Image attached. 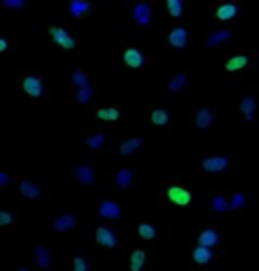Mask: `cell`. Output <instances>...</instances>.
<instances>
[{"mask_svg": "<svg viewBox=\"0 0 259 271\" xmlns=\"http://www.w3.org/2000/svg\"><path fill=\"white\" fill-rule=\"evenodd\" d=\"M103 144H105V136L103 134H94L87 138V146H89L91 150H99Z\"/></svg>", "mask_w": 259, "mask_h": 271, "instance_id": "836d02e7", "label": "cell"}, {"mask_svg": "<svg viewBox=\"0 0 259 271\" xmlns=\"http://www.w3.org/2000/svg\"><path fill=\"white\" fill-rule=\"evenodd\" d=\"M96 118L105 120V122H116L120 118V109L118 107H101L96 111Z\"/></svg>", "mask_w": 259, "mask_h": 271, "instance_id": "d4e9b609", "label": "cell"}, {"mask_svg": "<svg viewBox=\"0 0 259 271\" xmlns=\"http://www.w3.org/2000/svg\"><path fill=\"white\" fill-rule=\"evenodd\" d=\"M75 100L79 103H89L94 100V89H91V85L89 87H83V89H77V93H75Z\"/></svg>", "mask_w": 259, "mask_h": 271, "instance_id": "1f68e13d", "label": "cell"}, {"mask_svg": "<svg viewBox=\"0 0 259 271\" xmlns=\"http://www.w3.org/2000/svg\"><path fill=\"white\" fill-rule=\"evenodd\" d=\"M91 8H94V4L87 0H71L69 2V12L73 18H83Z\"/></svg>", "mask_w": 259, "mask_h": 271, "instance_id": "8fae6325", "label": "cell"}, {"mask_svg": "<svg viewBox=\"0 0 259 271\" xmlns=\"http://www.w3.org/2000/svg\"><path fill=\"white\" fill-rule=\"evenodd\" d=\"M2 6H6V8H23L25 2H23V0H4Z\"/></svg>", "mask_w": 259, "mask_h": 271, "instance_id": "8d00e7d4", "label": "cell"}, {"mask_svg": "<svg viewBox=\"0 0 259 271\" xmlns=\"http://www.w3.org/2000/svg\"><path fill=\"white\" fill-rule=\"evenodd\" d=\"M51 38H53V43H55L57 47H61V49H75V47H77L75 36H71L69 31L63 29V27H53V29H51Z\"/></svg>", "mask_w": 259, "mask_h": 271, "instance_id": "7a4b0ae2", "label": "cell"}, {"mask_svg": "<svg viewBox=\"0 0 259 271\" xmlns=\"http://www.w3.org/2000/svg\"><path fill=\"white\" fill-rule=\"evenodd\" d=\"M247 63H249V57L247 55H235V57H231L229 61H227V71H241L243 67H247Z\"/></svg>", "mask_w": 259, "mask_h": 271, "instance_id": "603a6c76", "label": "cell"}, {"mask_svg": "<svg viewBox=\"0 0 259 271\" xmlns=\"http://www.w3.org/2000/svg\"><path fill=\"white\" fill-rule=\"evenodd\" d=\"M211 206H213V210H217V212H227V210H231V206L227 203L225 197H215L213 201H211Z\"/></svg>", "mask_w": 259, "mask_h": 271, "instance_id": "d6a6232c", "label": "cell"}, {"mask_svg": "<svg viewBox=\"0 0 259 271\" xmlns=\"http://www.w3.org/2000/svg\"><path fill=\"white\" fill-rule=\"evenodd\" d=\"M213 259H215V253H213L211 247H202V245H198V247L193 251V261L194 263H198V265L211 263Z\"/></svg>", "mask_w": 259, "mask_h": 271, "instance_id": "2e32d148", "label": "cell"}, {"mask_svg": "<svg viewBox=\"0 0 259 271\" xmlns=\"http://www.w3.org/2000/svg\"><path fill=\"white\" fill-rule=\"evenodd\" d=\"M219 241H221V237H219V233L215 229H205L198 235V245H202V247H215Z\"/></svg>", "mask_w": 259, "mask_h": 271, "instance_id": "ffe728a7", "label": "cell"}, {"mask_svg": "<svg viewBox=\"0 0 259 271\" xmlns=\"http://www.w3.org/2000/svg\"><path fill=\"white\" fill-rule=\"evenodd\" d=\"M239 109H241V113L245 115L247 122H253V120H255V111H257V100L251 98V95L243 98V102H241V105H239Z\"/></svg>", "mask_w": 259, "mask_h": 271, "instance_id": "9a60e30c", "label": "cell"}, {"mask_svg": "<svg viewBox=\"0 0 259 271\" xmlns=\"http://www.w3.org/2000/svg\"><path fill=\"white\" fill-rule=\"evenodd\" d=\"M146 267V253L142 249H136L130 257V269L132 271H142Z\"/></svg>", "mask_w": 259, "mask_h": 271, "instance_id": "7402d4cb", "label": "cell"}, {"mask_svg": "<svg viewBox=\"0 0 259 271\" xmlns=\"http://www.w3.org/2000/svg\"><path fill=\"white\" fill-rule=\"evenodd\" d=\"M187 81H189V77H187L184 73H178V75H174V77L168 81V89L174 91V93H178V91H182V87L187 85Z\"/></svg>", "mask_w": 259, "mask_h": 271, "instance_id": "484cf974", "label": "cell"}, {"mask_svg": "<svg viewBox=\"0 0 259 271\" xmlns=\"http://www.w3.org/2000/svg\"><path fill=\"white\" fill-rule=\"evenodd\" d=\"M21 195L25 199H39L41 197V188H39V184H34L31 180H23L21 182Z\"/></svg>", "mask_w": 259, "mask_h": 271, "instance_id": "44dd1931", "label": "cell"}, {"mask_svg": "<svg viewBox=\"0 0 259 271\" xmlns=\"http://www.w3.org/2000/svg\"><path fill=\"white\" fill-rule=\"evenodd\" d=\"M75 176H77V180H79L81 184H85V186H94V182H96V172H94L91 166H87V164L77 166V168H75Z\"/></svg>", "mask_w": 259, "mask_h": 271, "instance_id": "5bb4252c", "label": "cell"}, {"mask_svg": "<svg viewBox=\"0 0 259 271\" xmlns=\"http://www.w3.org/2000/svg\"><path fill=\"white\" fill-rule=\"evenodd\" d=\"M237 12H239V6H237L235 2H223V4H219V6H217L215 16H217V21L227 23V21L235 18V16H237Z\"/></svg>", "mask_w": 259, "mask_h": 271, "instance_id": "30bf717a", "label": "cell"}, {"mask_svg": "<svg viewBox=\"0 0 259 271\" xmlns=\"http://www.w3.org/2000/svg\"><path fill=\"white\" fill-rule=\"evenodd\" d=\"M215 124V111L211 107H202L196 111V128L198 130H207Z\"/></svg>", "mask_w": 259, "mask_h": 271, "instance_id": "7c38bea8", "label": "cell"}, {"mask_svg": "<svg viewBox=\"0 0 259 271\" xmlns=\"http://www.w3.org/2000/svg\"><path fill=\"white\" fill-rule=\"evenodd\" d=\"M23 89L32 100H43L45 98V85L39 75H25L23 77Z\"/></svg>", "mask_w": 259, "mask_h": 271, "instance_id": "6da1fadb", "label": "cell"}, {"mask_svg": "<svg viewBox=\"0 0 259 271\" xmlns=\"http://www.w3.org/2000/svg\"><path fill=\"white\" fill-rule=\"evenodd\" d=\"M231 36H233V31H231V29L215 31V33H211L207 36V45H209V47H217V45H221V43H227Z\"/></svg>", "mask_w": 259, "mask_h": 271, "instance_id": "d6986e66", "label": "cell"}, {"mask_svg": "<svg viewBox=\"0 0 259 271\" xmlns=\"http://www.w3.org/2000/svg\"><path fill=\"white\" fill-rule=\"evenodd\" d=\"M8 182H10V176H8V172H0V186L4 188V186H8Z\"/></svg>", "mask_w": 259, "mask_h": 271, "instance_id": "74e56055", "label": "cell"}, {"mask_svg": "<svg viewBox=\"0 0 259 271\" xmlns=\"http://www.w3.org/2000/svg\"><path fill=\"white\" fill-rule=\"evenodd\" d=\"M73 271H89V263L85 257H75L73 259Z\"/></svg>", "mask_w": 259, "mask_h": 271, "instance_id": "d590c367", "label": "cell"}, {"mask_svg": "<svg viewBox=\"0 0 259 271\" xmlns=\"http://www.w3.org/2000/svg\"><path fill=\"white\" fill-rule=\"evenodd\" d=\"M75 227V215L73 212H65L61 217H57L55 221H53V229L57 231V233H67V231H71Z\"/></svg>", "mask_w": 259, "mask_h": 271, "instance_id": "4fadbf2b", "label": "cell"}, {"mask_svg": "<svg viewBox=\"0 0 259 271\" xmlns=\"http://www.w3.org/2000/svg\"><path fill=\"white\" fill-rule=\"evenodd\" d=\"M132 178H134L132 170H130V168H122L120 172H118V176H116V182H118V186H120V188H130V184H132Z\"/></svg>", "mask_w": 259, "mask_h": 271, "instance_id": "4316f807", "label": "cell"}, {"mask_svg": "<svg viewBox=\"0 0 259 271\" xmlns=\"http://www.w3.org/2000/svg\"><path fill=\"white\" fill-rule=\"evenodd\" d=\"M245 203H247V197L243 192H235L231 197V201H229V206H231V210H239V208L245 206Z\"/></svg>", "mask_w": 259, "mask_h": 271, "instance_id": "4dcf8cb0", "label": "cell"}, {"mask_svg": "<svg viewBox=\"0 0 259 271\" xmlns=\"http://www.w3.org/2000/svg\"><path fill=\"white\" fill-rule=\"evenodd\" d=\"M99 217L107 221H118L122 217V206L118 201H103L99 204Z\"/></svg>", "mask_w": 259, "mask_h": 271, "instance_id": "52a82bcc", "label": "cell"}, {"mask_svg": "<svg viewBox=\"0 0 259 271\" xmlns=\"http://www.w3.org/2000/svg\"><path fill=\"white\" fill-rule=\"evenodd\" d=\"M189 43V29L187 27H174L170 33H168V45L172 49H184Z\"/></svg>", "mask_w": 259, "mask_h": 271, "instance_id": "5b68a950", "label": "cell"}, {"mask_svg": "<svg viewBox=\"0 0 259 271\" xmlns=\"http://www.w3.org/2000/svg\"><path fill=\"white\" fill-rule=\"evenodd\" d=\"M18 271H31V269H29V267H21Z\"/></svg>", "mask_w": 259, "mask_h": 271, "instance_id": "ab89813d", "label": "cell"}, {"mask_svg": "<svg viewBox=\"0 0 259 271\" xmlns=\"http://www.w3.org/2000/svg\"><path fill=\"white\" fill-rule=\"evenodd\" d=\"M166 8H168V12H170V16H182L184 14V4L180 2V0H168L166 2Z\"/></svg>", "mask_w": 259, "mask_h": 271, "instance_id": "f1b7e54d", "label": "cell"}, {"mask_svg": "<svg viewBox=\"0 0 259 271\" xmlns=\"http://www.w3.org/2000/svg\"><path fill=\"white\" fill-rule=\"evenodd\" d=\"M34 259H36V265L41 269H49L51 267V253H49L47 247H43V245L34 247Z\"/></svg>", "mask_w": 259, "mask_h": 271, "instance_id": "e0dca14e", "label": "cell"}, {"mask_svg": "<svg viewBox=\"0 0 259 271\" xmlns=\"http://www.w3.org/2000/svg\"><path fill=\"white\" fill-rule=\"evenodd\" d=\"M166 199L172 204L187 206V204H191V201H193V195H191L187 188H182V186H170V188L166 190Z\"/></svg>", "mask_w": 259, "mask_h": 271, "instance_id": "3957f363", "label": "cell"}, {"mask_svg": "<svg viewBox=\"0 0 259 271\" xmlns=\"http://www.w3.org/2000/svg\"><path fill=\"white\" fill-rule=\"evenodd\" d=\"M142 148V138H132V140H126L122 146H120V154L122 156H130V154H134L136 150H140Z\"/></svg>", "mask_w": 259, "mask_h": 271, "instance_id": "cb8c5ba5", "label": "cell"}, {"mask_svg": "<svg viewBox=\"0 0 259 271\" xmlns=\"http://www.w3.org/2000/svg\"><path fill=\"white\" fill-rule=\"evenodd\" d=\"M96 241H97V245H101V247H105V249L118 247V235H116V231H112L109 227H97Z\"/></svg>", "mask_w": 259, "mask_h": 271, "instance_id": "8992f818", "label": "cell"}, {"mask_svg": "<svg viewBox=\"0 0 259 271\" xmlns=\"http://www.w3.org/2000/svg\"><path fill=\"white\" fill-rule=\"evenodd\" d=\"M124 61H126V65H130V67L140 69L146 65V55L140 49H136V47H128L124 51Z\"/></svg>", "mask_w": 259, "mask_h": 271, "instance_id": "ba28073f", "label": "cell"}, {"mask_svg": "<svg viewBox=\"0 0 259 271\" xmlns=\"http://www.w3.org/2000/svg\"><path fill=\"white\" fill-rule=\"evenodd\" d=\"M71 81H73V85H75L77 89L89 87V77H87V73H85V71H75V73L71 75Z\"/></svg>", "mask_w": 259, "mask_h": 271, "instance_id": "83f0119b", "label": "cell"}, {"mask_svg": "<svg viewBox=\"0 0 259 271\" xmlns=\"http://www.w3.org/2000/svg\"><path fill=\"white\" fill-rule=\"evenodd\" d=\"M229 166V158L225 156H209L200 162V168L205 172H223Z\"/></svg>", "mask_w": 259, "mask_h": 271, "instance_id": "9c48e42d", "label": "cell"}, {"mask_svg": "<svg viewBox=\"0 0 259 271\" xmlns=\"http://www.w3.org/2000/svg\"><path fill=\"white\" fill-rule=\"evenodd\" d=\"M150 120L154 126H168L170 124V111L166 107H154L150 113Z\"/></svg>", "mask_w": 259, "mask_h": 271, "instance_id": "ac0fdd59", "label": "cell"}, {"mask_svg": "<svg viewBox=\"0 0 259 271\" xmlns=\"http://www.w3.org/2000/svg\"><path fill=\"white\" fill-rule=\"evenodd\" d=\"M0 51H8V38H0Z\"/></svg>", "mask_w": 259, "mask_h": 271, "instance_id": "f35d334b", "label": "cell"}, {"mask_svg": "<svg viewBox=\"0 0 259 271\" xmlns=\"http://www.w3.org/2000/svg\"><path fill=\"white\" fill-rule=\"evenodd\" d=\"M132 16H134V21H136L140 27H148L150 21H152V4H148V2H138V4L134 6V10H132Z\"/></svg>", "mask_w": 259, "mask_h": 271, "instance_id": "277c9868", "label": "cell"}, {"mask_svg": "<svg viewBox=\"0 0 259 271\" xmlns=\"http://www.w3.org/2000/svg\"><path fill=\"white\" fill-rule=\"evenodd\" d=\"M138 233H140V237L146 239V241H152V239L156 237V229L152 225H148V223H140Z\"/></svg>", "mask_w": 259, "mask_h": 271, "instance_id": "f546056e", "label": "cell"}, {"mask_svg": "<svg viewBox=\"0 0 259 271\" xmlns=\"http://www.w3.org/2000/svg\"><path fill=\"white\" fill-rule=\"evenodd\" d=\"M16 221V215L10 212V210H0V225L6 227V225H12Z\"/></svg>", "mask_w": 259, "mask_h": 271, "instance_id": "e575fe53", "label": "cell"}]
</instances>
